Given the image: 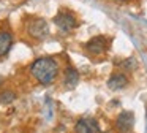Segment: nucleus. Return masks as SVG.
Instances as JSON below:
<instances>
[{
  "instance_id": "nucleus-6",
  "label": "nucleus",
  "mask_w": 147,
  "mask_h": 133,
  "mask_svg": "<svg viewBox=\"0 0 147 133\" xmlns=\"http://www.w3.org/2000/svg\"><path fill=\"white\" fill-rule=\"evenodd\" d=\"M86 49L90 54L98 56V54L106 52V49H108V41H106L105 37H93L92 40H89L86 43Z\"/></svg>"
},
{
  "instance_id": "nucleus-4",
  "label": "nucleus",
  "mask_w": 147,
  "mask_h": 133,
  "mask_svg": "<svg viewBox=\"0 0 147 133\" xmlns=\"http://www.w3.org/2000/svg\"><path fill=\"white\" fill-rule=\"evenodd\" d=\"M115 125H117L120 133H130L133 130V125H134V114L131 111H122L117 116Z\"/></svg>"
},
{
  "instance_id": "nucleus-3",
  "label": "nucleus",
  "mask_w": 147,
  "mask_h": 133,
  "mask_svg": "<svg viewBox=\"0 0 147 133\" xmlns=\"http://www.w3.org/2000/svg\"><path fill=\"white\" fill-rule=\"evenodd\" d=\"M52 22H54V25H57V29L60 32H63V33H70L71 30H74V29L78 27V19L74 18L73 13L67 11V10H60V11L54 16Z\"/></svg>"
},
{
  "instance_id": "nucleus-5",
  "label": "nucleus",
  "mask_w": 147,
  "mask_h": 133,
  "mask_svg": "<svg viewBox=\"0 0 147 133\" xmlns=\"http://www.w3.org/2000/svg\"><path fill=\"white\" fill-rule=\"evenodd\" d=\"M76 133H100V125L93 117H82L76 124Z\"/></svg>"
},
{
  "instance_id": "nucleus-13",
  "label": "nucleus",
  "mask_w": 147,
  "mask_h": 133,
  "mask_svg": "<svg viewBox=\"0 0 147 133\" xmlns=\"http://www.w3.org/2000/svg\"><path fill=\"white\" fill-rule=\"evenodd\" d=\"M0 81H2V79H0Z\"/></svg>"
},
{
  "instance_id": "nucleus-8",
  "label": "nucleus",
  "mask_w": 147,
  "mask_h": 133,
  "mask_svg": "<svg viewBox=\"0 0 147 133\" xmlns=\"http://www.w3.org/2000/svg\"><path fill=\"white\" fill-rule=\"evenodd\" d=\"M13 46V33L8 30H0V57L7 56Z\"/></svg>"
},
{
  "instance_id": "nucleus-9",
  "label": "nucleus",
  "mask_w": 147,
  "mask_h": 133,
  "mask_svg": "<svg viewBox=\"0 0 147 133\" xmlns=\"http://www.w3.org/2000/svg\"><path fill=\"white\" fill-rule=\"evenodd\" d=\"M127 84H128V78L123 73H114L108 79V87L111 90H122Z\"/></svg>"
},
{
  "instance_id": "nucleus-7",
  "label": "nucleus",
  "mask_w": 147,
  "mask_h": 133,
  "mask_svg": "<svg viewBox=\"0 0 147 133\" xmlns=\"http://www.w3.org/2000/svg\"><path fill=\"white\" fill-rule=\"evenodd\" d=\"M79 82V71L74 66H67L63 73V86L68 90H73Z\"/></svg>"
},
{
  "instance_id": "nucleus-12",
  "label": "nucleus",
  "mask_w": 147,
  "mask_h": 133,
  "mask_svg": "<svg viewBox=\"0 0 147 133\" xmlns=\"http://www.w3.org/2000/svg\"><path fill=\"white\" fill-rule=\"evenodd\" d=\"M115 2H128V0H115Z\"/></svg>"
},
{
  "instance_id": "nucleus-10",
  "label": "nucleus",
  "mask_w": 147,
  "mask_h": 133,
  "mask_svg": "<svg viewBox=\"0 0 147 133\" xmlns=\"http://www.w3.org/2000/svg\"><path fill=\"white\" fill-rule=\"evenodd\" d=\"M14 100H16V94H14V92H11V90H2L0 92V103L8 105Z\"/></svg>"
},
{
  "instance_id": "nucleus-2",
  "label": "nucleus",
  "mask_w": 147,
  "mask_h": 133,
  "mask_svg": "<svg viewBox=\"0 0 147 133\" xmlns=\"http://www.w3.org/2000/svg\"><path fill=\"white\" fill-rule=\"evenodd\" d=\"M26 30H27V33H29L30 38L40 40V41L46 40V38L49 37V33H51L48 21L43 19V18H32L30 21H27Z\"/></svg>"
},
{
  "instance_id": "nucleus-1",
  "label": "nucleus",
  "mask_w": 147,
  "mask_h": 133,
  "mask_svg": "<svg viewBox=\"0 0 147 133\" xmlns=\"http://www.w3.org/2000/svg\"><path fill=\"white\" fill-rule=\"evenodd\" d=\"M30 75L36 82L43 86H49L59 76V63L52 57H38L30 65Z\"/></svg>"
},
{
  "instance_id": "nucleus-11",
  "label": "nucleus",
  "mask_w": 147,
  "mask_h": 133,
  "mask_svg": "<svg viewBox=\"0 0 147 133\" xmlns=\"http://www.w3.org/2000/svg\"><path fill=\"white\" fill-rule=\"evenodd\" d=\"M122 65H123L125 68H131V70H133L134 66H136V65H134V59H127L123 63H122Z\"/></svg>"
}]
</instances>
